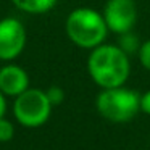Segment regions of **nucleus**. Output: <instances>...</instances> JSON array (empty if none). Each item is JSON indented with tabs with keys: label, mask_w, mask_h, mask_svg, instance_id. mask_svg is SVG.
<instances>
[{
	"label": "nucleus",
	"mask_w": 150,
	"mask_h": 150,
	"mask_svg": "<svg viewBox=\"0 0 150 150\" xmlns=\"http://www.w3.org/2000/svg\"><path fill=\"white\" fill-rule=\"evenodd\" d=\"M87 69L92 81L102 89L124 86L131 73L129 55L120 45L100 44L92 49L87 60Z\"/></svg>",
	"instance_id": "obj_1"
},
{
	"label": "nucleus",
	"mask_w": 150,
	"mask_h": 150,
	"mask_svg": "<svg viewBox=\"0 0 150 150\" xmlns=\"http://www.w3.org/2000/svg\"><path fill=\"white\" fill-rule=\"evenodd\" d=\"M66 34L74 45L92 50L105 42L108 26L100 11L94 8H76L66 18Z\"/></svg>",
	"instance_id": "obj_2"
},
{
	"label": "nucleus",
	"mask_w": 150,
	"mask_h": 150,
	"mask_svg": "<svg viewBox=\"0 0 150 150\" xmlns=\"http://www.w3.org/2000/svg\"><path fill=\"white\" fill-rule=\"evenodd\" d=\"M98 113L113 123L131 121L140 110V95L124 86L103 89L95 100Z\"/></svg>",
	"instance_id": "obj_3"
},
{
	"label": "nucleus",
	"mask_w": 150,
	"mask_h": 150,
	"mask_svg": "<svg viewBox=\"0 0 150 150\" xmlns=\"http://www.w3.org/2000/svg\"><path fill=\"white\" fill-rule=\"evenodd\" d=\"M15 116L23 126L37 127L42 126L50 116L52 103L44 91L39 89H26L15 100Z\"/></svg>",
	"instance_id": "obj_4"
},
{
	"label": "nucleus",
	"mask_w": 150,
	"mask_h": 150,
	"mask_svg": "<svg viewBox=\"0 0 150 150\" xmlns=\"http://www.w3.org/2000/svg\"><path fill=\"white\" fill-rule=\"evenodd\" d=\"M102 15L105 18L108 31L118 36L129 33L137 23L136 0H108Z\"/></svg>",
	"instance_id": "obj_5"
},
{
	"label": "nucleus",
	"mask_w": 150,
	"mask_h": 150,
	"mask_svg": "<svg viewBox=\"0 0 150 150\" xmlns=\"http://www.w3.org/2000/svg\"><path fill=\"white\" fill-rule=\"evenodd\" d=\"M26 45V29L23 23L15 18L0 21V60H13L23 52Z\"/></svg>",
	"instance_id": "obj_6"
},
{
	"label": "nucleus",
	"mask_w": 150,
	"mask_h": 150,
	"mask_svg": "<svg viewBox=\"0 0 150 150\" xmlns=\"http://www.w3.org/2000/svg\"><path fill=\"white\" fill-rule=\"evenodd\" d=\"M29 86L28 73L16 65H7L0 69V91L5 95L18 97Z\"/></svg>",
	"instance_id": "obj_7"
},
{
	"label": "nucleus",
	"mask_w": 150,
	"mask_h": 150,
	"mask_svg": "<svg viewBox=\"0 0 150 150\" xmlns=\"http://www.w3.org/2000/svg\"><path fill=\"white\" fill-rule=\"evenodd\" d=\"M13 4L16 5L20 10L26 11V13H45V11L52 10L55 7L57 0H13Z\"/></svg>",
	"instance_id": "obj_8"
},
{
	"label": "nucleus",
	"mask_w": 150,
	"mask_h": 150,
	"mask_svg": "<svg viewBox=\"0 0 150 150\" xmlns=\"http://www.w3.org/2000/svg\"><path fill=\"white\" fill-rule=\"evenodd\" d=\"M140 44H142V42H139V37H137L132 31L124 33V34H120V39H118V45H120L121 49L127 53V55L139 52Z\"/></svg>",
	"instance_id": "obj_9"
},
{
	"label": "nucleus",
	"mask_w": 150,
	"mask_h": 150,
	"mask_svg": "<svg viewBox=\"0 0 150 150\" xmlns=\"http://www.w3.org/2000/svg\"><path fill=\"white\" fill-rule=\"evenodd\" d=\"M13 134H15L13 124L8 120H5V118H0V142H8V140H11Z\"/></svg>",
	"instance_id": "obj_10"
},
{
	"label": "nucleus",
	"mask_w": 150,
	"mask_h": 150,
	"mask_svg": "<svg viewBox=\"0 0 150 150\" xmlns=\"http://www.w3.org/2000/svg\"><path fill=\"white\" fill-rule=\"evenodd\" d=\"M137 55H139L140 65H142L145 69H149V71H150V40H145V42L140 44Z\"/></svg>",
	"instance_id": "obj_11"
},
{
	"label": "nucleus",
	"mask_w": 150,
	"mask_h": 150,
	"mask_svg": "<svg viewBox=\"0 0 150 150\" xmlns=\"http://www.w3.org/2000/svg\"><path fill=\"white\" fill-rule=\"evenodd\" d=\"M45 94H47V97H49L52 107L53 105H60L63 102V98H65V92H63V89L58 87V86H52V87H49L45 91Z\"/></svg>",
	"instance_id": "obj_12"
},
{
	"label": "nucleus",
	"mask_w": 150,
	"mask_h": 150,
	"mask_svg": "<svg viewBox=\"0 0 150 150\" xmlns=\"http://www.w3.org/2000/svg\"><path fill=\"white\" fill-rule=\"evenodd\" d=\"M140 110L144 113L150 115V91H147L145 94L140 97Z\"/></svg>",
	"instance_id": "obj_13"
},
{
	"label": "nucleus",
	"mask_w": 150,
	"mask_h": 150,
	"mask_svg": "<svg viewBox=\"0 0 150 150\" xmlns=\"http://www.w3.org/2000/svg\"><path fill=\"white\" fill-rule=\"evenodd\" d=\"M4 92L0 91V118H4L5 115V110H7V102H5V97H4Z\"/></svg>",
	"instance_id": "obj_14"
}]
</instances>
